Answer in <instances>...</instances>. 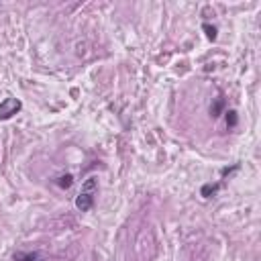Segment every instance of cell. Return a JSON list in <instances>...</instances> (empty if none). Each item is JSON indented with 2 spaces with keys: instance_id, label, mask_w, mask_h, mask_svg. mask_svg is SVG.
<instances>
[{
  "instance_id": "9",
  "label": "cell",
  "mask_w": 261,
  "mask_h": 261,
  "mask_svg": "<svg viewBox=\"0 0 261 261\" xmlns=\"http://www.w3.org/2000/svg\"><path fill=\"white\" fill-rule=\"evenodd\" d=\"M237 169H239V163H234L232 167H224V169H222V175H228V173H232V171H237Z\"/></svg>"
},
{
  "instance_id": "7",
  "label": "cell",
  "mask_w": 261,
  "mask_h": 261,
  "mask_svg": "<svg viewBox=\"0 0 261 261\" xmlns=\"http://www.w3.org/2000/svg\"><path fill=\"white\" fill-rule=\"evenodd\" d=\"M224 114H226V126H228V128H234V126H237V122H239L237 112H234V110H226Z\"/></svg>"
},
{
  "instance_id": "8",
  "label": "cell",
  "mask_w": 261,
  "mask_h": 261,
  "mask_svg": "<svg viewBox=\"0 0 261 261\" xmlns=\"http://www.w3.org/2000/svg\"><path fill=\"white\" fill-rule=\"evenodd\" d=\"M71 184H73V177L67 173V175H61L59 179H57V186L59 188H63V190H67V188H71Z\"/></svg>"
},
{
  "instance_id": "6",
  "label": "cell",
  "mask_w": 261,
  "mask_h": 261,
  "mask_svg": "<svg viewBox=\"0 0 261 261\" xmlns=\"http://www.w3.org/2000/svg\"><path fill=\"white\" fill-rule=\"evenodd\" d=\"M202 29H204V33H206V37H208L210 41H216V35H218V29H216L214 24H208V22H204V24H202Z\"/></svg>"
},
{
  "instance_id": "3",
  "label": "cell",
  "mask_w": 261,
  "mask_h": 261,
  "mask_svg": "<svg viewBox=\"0 0 261 261\" xmlns=\"http://www.w3.org/2000/svg\"><path fill=\"white\" fill-rule=\"evenodd\" d=\"M218 190H220V184H218V181H216V184H204L202 190H200V194H202L204 198H212Z\"/></svg>"
},
{
  "instance_id": "4",
  "label": "cell",
  "mask_w": 261,
  "mask_h": 261,
  "mask_svg": "<svg viewBox=\"0 0 261 261\" xmlns=\"http://www.w3.org/2000/svg\"><path fill=\"white\" fill-rule=\"evenodd\" d=\"M222 108H224V98H222V96H218V98L214 100V104L210 106V114H212V116L216 118V116H220Z\"/></svg>"
},
{
  "instance_id": "5",
  "label": "cell",
  "mask_w": 261,
  "mask_h": 261,
  "mask_svg": "<svg viewBox=\"0 0 261 261\" xmlns=\"http://www.w3.org/2000/svg\"><path fill=\"white\" fill-rule=\"evenodd\" d=\"M14 261H39V253H24V251H18V253H14Z\"/></svg>"
},
{
  "instance_id": "1",
  "label": "cell",
  "mask_w": 261,
  "mask_h": 261,
  "mask_svg": "<svg viewBox=\"0 0 261 261\" xmlns=\"http://www.w3.org/2000/svg\"><path fill=\"white\" fill-rule=\"evenodd\" d=\"M96 190H98V181H96V177H88V179L84 181V186H82V192H80L77 198H75V208L82 210V212L92 210Z\"/></svg>"
},
{
  "instance_id": "2",
  "label": "cell",
  "mask_w": 261,
  "mask_h": 261,
  "mask_svg": "<svg viewBox=\"0 0 261 261\" xmlns=\"http://www.w3.org/2000/svg\"><path fill=\"white\" fill-rule=\"evenodd\" d=\"M20 108H22V102H20L18 98H12V96L4 98V100L0 102V120H8V118H12Z\"/></svg>"
}]
</instances>
